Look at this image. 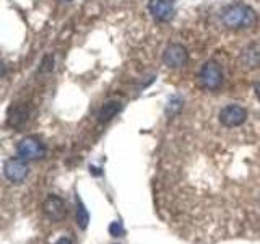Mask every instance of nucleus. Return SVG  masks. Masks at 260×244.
<instances>
[{"label":"nucleus","mask_w":260,"mask_h":244,"mask_svg":"<svg viewBox=\"0 0 260 244\" xmlns=\"http://www.w3.org/2000/svg\"><path fill=\"white\" fill-rule=\"evenodd\" d=\"M63 2H72V0H63Z\"/></svg>","instance_id":"f3484780"},{"label":"nucleus","mask_w":260,"mask_h":244,"mask_svg":"<svg viewBox=\"0 0 260 244\" xmlns=\"http://www.w3.org/2000/svg\"><path fill=\"white\" fill-rule=\"evenodd\" d=\"M16 153L18 157L26 160V161H32V160H41L46 157V145L39 140L38 137H24L16 145Z\"/></svg>","instance_id":"7ed1b4c3"},{"label":"nucleus","mask_w":260,"mask_h":244,"mask_svg":"<svg viewBox=\"0 0 260 244\" xmlns=\"http://www.w3.org/2000/svg\"><path fill=\"white\" fill-rule=\"evenodd\" d=\"M247 119V111L239 104H228L219 111V122L224 127H239Z\"/></svg>","instance_id":"423d86ee"},{"label":"nucleus","mask_w":260,"mask_h":244,"mask_svg":"<svg viewBox=\"0 0 260 244\" xmlns=\"http://www.w3.org/2000/svg\"><path fill=\"white\" fill-rule=\"evenodd\" d=\"M241 64L249 70L260 67V43H250L241 52Z\"/></svg>","instance_id":"1a4fd4ad"},{"label":"nucleus","mask_w":260,"mask_h":244,"mask_svg":"<svg viewBox=\"0 0 260 244\" xmlns=\"http://www.w3.org/2000/svg\"><path fill=\"white\" fill-rule=\"evenodd\" d=\"M55 244H72V241L69 238H60L59 241H57Z\"/></svg>","instance_id":"2eb2a0df"},{"label":"nucleus","mask_w":260,"mask_h":244,"mask_svg":"<svg viewBox=\"0 0 260 244\" xmlns=\"http://www.w3.org/2000/svg\"><path fill=\"white\" fill-rule=\"evenodd\" d=\"M199 81L202 88L208 89V92H215L223 83V69L213 60L205 62L199 72Z\"/></svg>","instance_id":"f03ea898"},{"label":"nucleus","mask_w":260,"mask_h":244,"mask_svg":"<svg viewBox=\"0 0 260 244\" xmlns=\"http://www.w3.org/2000/svg\"><path fill=\"white\" fill-rule=\"evenodd\" d=\"M181 109H182V98L173 96V98H171V100L168 101L166 114H168V116H174V114H177Z\"/></svg>","instance_id":"ddd939ff"},{"label":"nucleus","mask_w":260,"mask_h":244,"mask_svg":"<svg viewBox=\"0 0 260 244\" xmlns=\"http://www.w3.org/2000/svg\"><path fill=\"white\" fill-rule=\"evenodd\" d=\"M4 174L10 182L13 184H21L29 174V166L26 160L23 158H10L5 161L4 165Z\"/></svg>","instance_id":"20e7f679"},{"label":"nucleus","mask_w":260,"mask_h":244,"mask_svg":"<svg viewBox=\"0 0 260 244\" xmlns=\"http://www.w3.org/2000/svg\"><path fill=\"white\" fill-rule=\"evenodd\" d=\"M148 12L156 21H169L174 18L176 7L174 0H150Z\"/></svg>","instance_id":"0eeeda50"},{"label":"nucleus","mask_w":260,"mask_h":244,"mask_svg":"<svg viewBox=\"0 0 260 244\" xmlns=\"http://www.w3.org/2000/svg\"><path fill=\"white\" fill-rule=\"evenodd\" d=\"M89 223V214L88 210L85 208L83 202L80 199H77V225L80 230H86V226Z\"/></svg>","instance_id":"f8f14e48"},{"label":"nucleus","mask_w":260,"mask_h":244,"mask_svg":"<svg viewBox=\"0 0 260 244\" xmlns=\"http://www.w3.org/2000/svg\"><path fill=\"white\" fill-rule=\"evenodd\" d=\"M122 108H124V104H122L120 100H109V101H106L101 106L100 112H98V120H100V122L111 120L112 117H116L117 114L122 111Z\"/></svg>","instance_id":"9d476101"},{"label":"nucleus","mask_w":260,"mask_h":244,"mask_svg":"<svg viewBox=\"0 0 260 244\" xmlns=\"http://www.w3.org/2000/svg\"><path fill=\"white\" fill-rule=\"evenodd\" d=\"M43 211L54 223L60 222V220L67 217V208H65V203L59 195H49L43 203Z\"/></svg>","instance_id":"6e6552de"},{"label":"nucleus","mask_w":260,"mask_h":244,"mask_svg":"<svg viewBox=\"0 0 260 244\" xmlns=\"http://www.w3.org/2000/svg\"><path fill=\"white\" fill-rule=\"evenodd\" d=\"M28 120V111L24 106H15L8 114V124L12 127H20Z\"/></svg>","instance_id":"9b49d317"},{"label":"nucleus","mask_w":260,"mask_h":244,"mask_svg":"<svg viewBox=\"0 0 260 244\" xmlns=\"http://www.w3.org/2000/svg\"><path fill=\"white\" fill-rule=\"evenodd\" d=\"M109 233L112 236H124L125 230H124V226H122L120 222H112L111 226H109Z\"/></svg>","instance_id":"4468645a"},{"label":"nucleus","mask_w":260,"mask_h":244,"mask_svg":"<svg viewBox=\"0 0 260 244\" xmlns=\"http://www.w3.org/2000/svg\"><path fill=\"white\" fill-rule=\"evenodd\" d=\"M254 89H255V95H257V98H258V100H260V83H255Z\"/></svg>","instance_id":"dca6fc26"},{"label":"nucleus","mask_w":260,"mask_h":244,"mask_svg":"<svg viewBox=\"0 0 260 244\" xmlns=\"http://www.w3.org/2000/svg\"><path fill=\"white\" fill-rule=\"evenodd\" d=\"M187 60H189V52H187V49L179 43L169 44L165 49V52H162V64L169 69L184 67Z\"/></svg>","instance_id":"39448f33"},{"label":"nucleus","mask_w":260,"mask_h":244,"mask_svg":"<svg viewBox=\"0 0 260 244\" xmlns=\"http://www.w3.org/2000/svg\"><path fill=\"white\" fill-rule=\"evenodd\" d=\"M219 18L230 29H247L255 26L257 13L254 8L246 4H231L223 8Z\"/></svg>","instance_id":"f257e3e1"}]
</instances>
